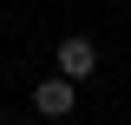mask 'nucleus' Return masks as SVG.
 I'll use <instances>...</instances> for the list:
<instances>
[{"instance_id": "f257e3e1", "label": "nucleus", "mask_w": 131, "mask_h": 125, "mask_svg": "<svg viewBox=\"0 0 131 125\" xmlns=\"http://www.w3.org/2000/svg\"><path fill=\"white\" fill-rule=\"evenodd\" d=\"M92 73H98V46L85 40V33H66L59 40V79L79 86V79H92Z\"/></svg>"}, {"instance_id": "f03ea898", "label": "nucleus", "mask_w": 131, "mask_h": 125, "mask_svg": "<svg viewBox=\"0 0 131 125\" xmlns=\"http://www.w3.org/2000/svg\"><path fill=\"white\" fill-rule=\"evenodd\" d=\"M33 105L46 112V119H66V112L79 105V86H72V79H59V73H52V79H39V86H33Z\"/></svg>"}, {"instance_id": "7ed1b4c3", "label": "nucleus", "mask_w": 131, "mask_h": 125, "mask_svg": "<svg viewBox=\"0 0 131 125\" xmlns=\"http://www.w3.org/2000/svg\"><path fill=\"white\" fill-rule=\"evenodd\" d=\"M7 125H13V119H7Z\"/></svg>"}]
</instances>
